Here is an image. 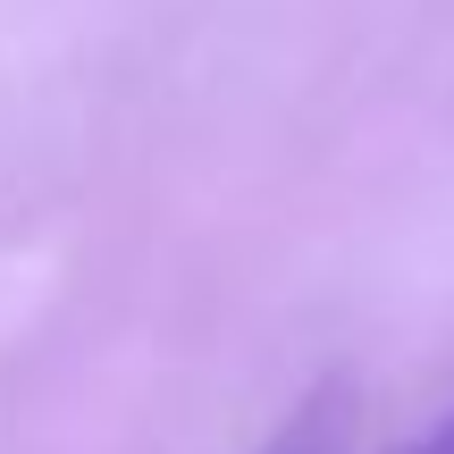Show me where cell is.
<instances>
[{
  "label": "cell",
  "mask_w": 454,
  "mask_h": 454,
  "mask_svg": "<svg viewBox=\"0 0 454 454\" xmlns=\"http://www.w3.org/2000/svg\"><path fill=\"white\" fill-rule=\"evenodd\" d=\"M261 454H345V412H337V395H311L303 412H286Z\"/></svg>",
  "instance_id": "6da1fadb"
},
{
  "label": "cell",
  "mask_w": 454,
  "mask_h": 454,
  "mask_svg": "<svg viewBox=\"0 0 454 454\" xmlns=\"http://www.w3.org/2000/svg\"><path fill=\"white\" fill-rule=\"evenodd\" d=\"M395 454H454V404L438 412V421H429L421 429V438H404V446H395Z\"/></svg>",
  "instance_id": "7a4b0ae2"
}]
</instances>
